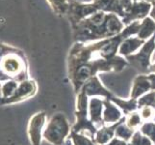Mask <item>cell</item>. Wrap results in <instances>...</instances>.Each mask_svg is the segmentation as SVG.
Listing matches in <instances>:
<instances>
[{"label":"cell","instance_id":"1","mask_svg":"<svg viewBox=\"0 0 155 145\" xmlns=\"http://www.w3.org/2000/svg\"><path fill=\"white\" fill-rule=\"evenodd\" d=\"M126 38L129 37L122 30L112 38L90 43L76 42L72 46L68 55V76L75 94L97 73H120L128 65L126 59L117 54L121 42Z\"/></svg>","mask_w":155,"mask_h":145},{"label":"cell","instance_id":"2","mask_svg":"<svg viewBox=\"0 0 155 145\" xmlns=\"http://www.w3.org/2000/svg\"><path fill=\"white\" fill-rule=\"evenodd\" d=\"M124 26L119 16L98 11L73 26V39L80 43L108 39L121 33Z\"/></svg>","mask_w":155,"mask_h":145},{"label":"cell","instance_id":"3","mask_svg":"<svg viewBox=\"0 0 155 145\" xmlns=\"http://www.w3.org/2000/svg\"><path fill=\"white\" fill-rule=\"evenodd\" d=\"M29 79L28 63L24 52L20 50L11 52L0 62V82L15 80L18 83Z\"/></svg>","mask_w":155,"mask_h":145},{"label":"cell","instance_id":"4","mask_svg":"<svg viewBox=\"0 0 155 145\" xmlns=\"http://www.w3.org/2000/svg\"><path fill=\"white\" fill-rule=\"evenodd\" d=\"M76 110L75 124L71 127V132L82 133L94 139L97 132V127L90 120L89 116V97L83 90L76 94Z\"/></svg>","mask_w":155,"mask_h":145},{"label":"cell","instance_id":"5","mask_svg":"<svg viewBox=\"0 0 155 145\" xmlns=\"http://www.w3.org/2000/svg\"><path fill=\"white\" fill-rule=\"evenodd\" d=\"M71 132V128L67 117L65 114L58 112L53 114L47 122L42 136L52 145H63Z\"/></svg>","mask_w":155,"mask_h":145},{"label":"cell","instance_id":"6","mask_svg":"<svg viewBox=\"0 0 155 145\" xmlns=\"http://www.w3.org/2000/svg\"><path fill=\"white\" fill-rule=\"evenodd\" d=\"M155 50V34L146 41L143 47L134 54L125 57L128 64L134 67L139 72L147 74L151 66V55Z\"/></svg>","mask_w":155,"mask_h":145},{"label":"cell","instance_id":"7","mask_svg":"<svg viewBox=\"0 0 155 145\" xmlns=\"http://www.w3.org/2000/svg\"><path fill=\"white\" fill-rule=\"evenodd\" d=\"M38 90V86L34 79H27L20 82L17 90L14 94L9 97V98H0V105H15L28 100L32 97H34Z\"/></svg>","mask_w":155,"mask_h":145},{"label":"cell","instance_id":"8","mask_svg":"<svg viewBox=\"0 0 155 145\" xmlns=\"http://www.w3.org/2000/svg\"><path fill=\"white\" fill-rule=\"evenodd\" d=\"M46 123V113L40 111L30 118L27 126V135L32 145H41L44 131Z\"/></svg>","mask_w":155,"mask_h":145},{"label":"cell","instance_id":"9","mask_svg":"<svg viewBox=\"0 0 155 145\" xmlns=\"http://www.w3.org/2000/svg\"><path fill=\"white\" fill-rule=\"evenodd\" d=\"M97 12H98V10L94 3H80L76 1H71V6H69L67 16L71 21V27H73L80 21Z\"/></svg>","mask_w":155,"mask_h":145},{"label":"cell","instance_id":"10","mask_svg":"<svg viewBox=\"0 0 155 145\" xmlns=\"http://www.w3.org/2000/svg\"><path fill=\"white\" fill-rule=\"evenodd\" d=\"M151 3L145 1H136L131 4V6L125 10L124 17L121 21L124 25H129L130 23L137 20H143L147 17L151 11Z\"/></svg>","mask_w":155,"mask_h":145},{"label":"cell","instance_id":"11","mask_svg":"<svg viewBox=\"0 0 155 145\" xmlns=\"http://www.w3.org/2000/svg\"><path fill=\"white\" fill-rule=\"evenodd\" d=\"M85 93L87 94L88 97H102L104 99L110 100L112 98V94L110 91L107 89L102 82L100 81V79L97 76L91 78L88 81L83 85V87L81 88Z\"/></svg>","mask_w":155,"mask_h":145},{"label":"cell","instance_id":"12","mask_svg":"<svg viewBox=\"0 0 155 145\" xmlns=\"http://www.w3.org/2000/svg\"><path fill=\"white\" fill-rule=\"evenodd\" d=\"M103 113H102V119L105 126L113 125L115 123L119 122L124 115L120 109H119L113 102L108 99H103Z\"/></svg>","mask_w":155,"mask_h":145},{"label":"cell","instance_id":"13","mask_svg":"<svg viewBox=\"0 0 155 145\" xmlns=\"http://www.w3.org/2000/svg\"><path fill=\"white\" fill-rule=\"evenodd\" d=\"M151 91V84L147 78V74H139L133 81V85L130 92V98L138 100L140 97Z\"/></svg>","mask_w":155,"mask_h":145},{"label":"cell","instance_id":"14","mask_svg":"<svg viewBox=\"0 0 155 145\" xmlns=\"http://www.w3.org/2000/svg\"><path fill=\"white\" fill-rule=\"evenodd\" d=\"M104 105L103 100L97 97H92L89 101V118L94 125H99L100 127L105 126L102 119Z\"/></svg>","mask_w":155,"mask_h":145},{"label":"cell","instance_id":"15","mask_svg":"<svg viewBox=\"0 0 155 145\" xmlns=\"http://www.w3.org/2000/svg\"><path fill=\"white\" fill-rule=\"evenodd\" d=\"M124 120H125V116H124L119 122L115 123V124H113V125L103 126V127H100L99 129H97V132L94 137V143L97 145H105L110 140H112L115 136L117 127L119 126L120 123H121Z\"/></svg>","mask_w":155,"mask_h":145},{"label":"cell","instance_id":"16","mask_svg":"<svg viewBox=\"0 0 155 145\" xmlns=\"http://www.w3.org/2000/svg\"><path fill=\"white\" fill-rule=\"evenodd\" d=\"M98 11L105 13H113L120 19L124 17L125 10L120 4V0H94L93 2Z\"/></svg>","mask_w":155,"mask_h":145},{"label":"cell","instance_id":"17","mask_svg":"<svg viewBox=\"0 0 155 145\" xmlns=\"http://www.w3.org/2000/svg\"><path fill=\"white\" fill-rule=\"evenodd\" d=\"M146 41H143L138 37H129L121 42L119 47V55L122 57H127L131 54H134L145 44Z\"/></svg>","mask_w":155,"mask_h":145},{"label":"cell","instance_id":"18","mask_svg":"<svg viewBox=\"0 0 155 145\" xmlns=\"http://www.w3.org/2000/svg\"><path fill=\"white\" fill-rule=\"evenodd\" d=\"M155 34V20L150 17L143 19L140 23V29L137 34L138 38L143 41H147Z\"/></svg>","mask_w":155,"mask_h":145},{"label":"cell","instance_id":"19","mask_svg":"<svg viewBox=\"0 0 155 145\" xmlns=\"http://www.w3.org/2000/svg\"><path fill=\"white\" fill-rule=\"evenodd\" d=\"M110 101H112L113 103L120 109V110L122 111V113H124V116L130 114L131 112H134L138 110V103L137 100L134 99H129V100H124L120 99L119 97L116 96H112V98L110 99Z\"/></svg>","mask_w":155,"mask_h":145},{"label":"cell","instance_id":"20","mask_svg":"<svg viewBox=\"0 0 155 145\" xmlns=\"http://www.w3.org/2000/svg\"><path fill=\"white\" fill-rule=\"evenodd\" d=\"M52 11L56 15L64 16L68 12L69 6H71V0H46Z\"/></svg>","mask_w":155,"mask_h":145},{"label":"cell","instance_id":"21","mask_svg":"<svg viewBox=\"0 0 155 145\" xmlns=\"http://www.w3.org/2000/svg\"><path fill=\"white\" fill-rule=\"evenodd\" d=\"M134 133H135V131L128 127L125 124V120H124L121 123H120L119 126L117 127L115 136L120 139H122V140H124L126 142H129L132 136L134 135Z\"/></svg>","mask_w":155,"mask_h":145},{"label":"cell","instance_id":"22","mask_svg":"<svg viewBox=\"0 0 155 145\" xmlns=\"http://www.w3.org/2000/svg\"><path fill=\"white\" fill-rule=\"evenodd\" d=\"M125 124L131 128L132 130H139V128H141V126L143 124V121L142 119V117L140 115V112L138 110L131 112L130 114H128L125 116Z\"/></svg>","mask_w":155,"mask_h":145},{"label":"cell","instance_id":"23","mask_svg":"<svg viewBox=\"0 0 155 145\" xmlns=\"http://www.w3.org/2000/svg\"><path fill=\"white\" fill-rule=\"evenodd\" d=\"M68 137L71 139L73 145H97L94 143V139L85 135H82V133L71 132Z\"/></svg>","mask_w":155,"mask_h":145},{"label":"cell","instance_id":"24","mask_svg":"<svg viewBox=\"0 0 155 145\" xmlns=\"http://www.w3.org/2000/svg\"><path fill=\"white\" fill-rule=\"evenodd\" d=\"M138 109L145 106H152L155 109V91H150L137 100Z\"/></svg>","mask_w":155,"mask_h":145},{"label":"cell","instance_id":"25","mask_svg":"<svg viewBox=\"0 0 155 145\" xmlns=\"http://www.w3.org/2000/svg\"><path fill=\"white\" fill-rule=\"evenodd\" d=\"M18 82L15 80H8L1 85V97L0 98H9L11 97L18 86Z\"/></svg>","mask_w":155,"mask_h":145},{"label":"cell","instance_id":"26","mask_svg":"<svg viewBox=\"0 0 155 145\" xmlns=\"http://www.w3.org/2000/svg\"><path fill=\"white\" fill-rule=\"evenodd\" d=\"M140 132L143 136L148 137L152 143L155 145V122L153 121H148V122H143V124L139 129Z\"/></svg>","mask_w":155,"mask_h":145},{"label":"cell","instance_id":"27","mask_svg":"<svg viewBox=\"0 0 155 145\" xmlns=\"http://www.w3.org/2000/svg\"><path fill=\"white\" fill-rule=\"evenodd\" d=\"M129 145H153L152 141L147 137L146 136H143V133L140 132V130L135 131L134 135L132 136L130 141L128 142Z\"/></svg>","mask_w":155,"mask_h":145},{"label":"cell","instance_id":"28","mask_svg":"<svg viewBox=\"0 0 155 145\" xmlns=\"http://www.w3.org/2000/svg\"><path fill=\"white\" fill-rule=\"evenodd\" d=\"M143 122L153 121L155 118V109L152 106H145L138 109Z\"/></svg>","mask_w":155,"mask_h":145},{"label":"cell","instance_id":"29","mask_svg":"<svg viewBox=\"0 0 155 145\" xmlns=\"http://www.w3.org/2000/svg\"><path fill=\"white\" fill-rule=\"evenodd\" d=\"M18 50V48L15 47L4 44V43H0V62H1L2 59L7 54H9V53H11V52L17 51Z\"/></svg>","mask_w":155,"mask_h":145},{"label":"cell","instance_id":"30","mask_svg":"<svg viewBox=\"0 0 155 145\" xmlns=\"http://www.w3.org/2000/svg\"><path fill=\"white\" fill-rule=\"evenodd\" d=\"M105 145H129V144H128V142L122 140V139H120L117 137H114L112 140H110L108 143L105 144Z\"/></svg>","mask_w":155,"mask_h":145},{"label":"cell","instance_id":"31","mask_svg":"<svg viewBox=\"0 0 155 145\" xmlns=\"http://www.w3.org/2000/svg\"><path fill=\"white\" fill-rule=\"evenodd\" d=\"M147 78L151 84V91H155V74H148Z\"/></svg>","mask_w":155,"mask_h":145},{"label":"cell","instance_id":"32","mask_svg":"<svg viewBox=\"0 0 155 145\" xmlns=\"http://www.w3.org/2000/svg\"><path fill=\"white\" fill-rule=\"evenodd\" d=\"M120 4L122 5V7L124 8V10L128 9L130 6H131V4L133 3L132 0H120Z\"/></svg>","mask_w":155,"mask_h":145},{"label":"cell","instance_id":"33","mask_svg":"<svg viewBox=\"0 0 155 145\" xmlns=\"http://www.w3.org/2000/svg\"><path fill=\"white\" fill-rule=\"evenodd\" d=\"M151 11H150V13H149V15H150V18L155 20V1H153L151 3Z\"/></svg>","mask_w":155,"mask_h":145},{"label":"cell","instance_id":"34","mask_svg":"<svg viewBox=\"0 0 155 145\" xmlns=\"http://www.w3.org/2000/svg\"><path fill=\"white\" fill-rule=\"evenodd\" d=\"M148 74H155V62L153 64H151V66L149 67Z\"/></svg>","mask_w":155,"mask_h":145},{"label":"cell","instance_id":"35","mask_svg":"<svg viewBox=\"0 0 155 145\" xmlns=\"http://www.w3.org/2000/svg\"><path fill=\"white\" fill-rule=\"evenodd\" d=\"M133 2H136V1H145V2H149V3H152L155 0H132Z\"/></svg>","mask_w":155,"mask_h":145},{"label":"cell","instance_id":"36","mask_svg":"<svg viewBox=\"0 0 155 145\" xmlns=\"http://www.w3.org/2000/svg\"><path fill=\"white\" fill-rule=\"evenodd\" d=\"M1 85H2V83L0 82V97H1Z\"/></svg>","mask_w":155,"mask_h":145}]
</instances>
